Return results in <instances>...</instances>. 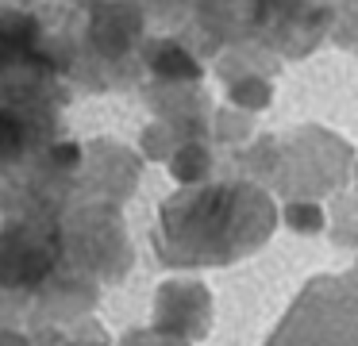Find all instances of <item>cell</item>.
I'll return each mask as SVG.
<instances>
[{
    "instance_id": "cell-2",
    "label": "cell",
    "mask_w": 358,
    "mask_h": 346,
    "mask_svg": "<svg viewBox=\"0 0 358 346\" xmlns=\"http://www.w3.org/2000/svg\"><path fill=\"white\" fill-rule=\"evenodd\" d=\"M355 146L316 123L255 135L239 150V177L258 181L278 200H324L355 181Z\"/></svg>"
},
{
    "instance_id": "cell-4",
    "label": "cell",
    "mask_w": 358,
    "mask_h": 346,
    "mask_svg": "<svg viewBox=\"0 0 358 346\" xmlns=\"http://www.w3.org/2000/svg\"><path fill=\"white\" fill-rule=\"evenodd\" d=\"M212 327V292L201 281H170L158 292V331L181 343L204 338Z\"/></svg>"
},
{
    "instance_id": "cell-12",
    "label": "cell",
    "mask_w": 358,
    "mask_h": 346,
    "mask_svg": "<svg viewBox=\"0 0 358 346\" xmlns=\"http://www.w3.org/2000/svg\"><path fill=\"white\" fill-rule=\"evenodd\" d=\"M350 54H358V43H355V50H350Z\"/></svg>"
},
{
    "instance_id": "cell-7",
    "label": "cell",
    "mask_w": 358,
    "mask_h": 346,
    "mask_svg": "<svg viewBox=\"0 0 358 346\" xmlns=\"http://www.w3.org/2000/svg\"><path fill=\"white\" fill-rule=\"evenodd\" d=\"M227 104L243 108V112H266L273 104V73L266 69H250L239 73L235 81H227Z\"/></svg>"
},
{
    "instance_id": "cell-10",
    "label": "cell",
    "mask_w": 358,
    "mask_h": 346,
    "mask_svg": "<svg viewBox=\"0 0 358 346\" xmlns=\"http://www.w3.org/2000/svg\"><path fill=\"white\" fill-rule=\"evenodd\" d=\"M327 38H331L335 46H343V50H355V43H358V0H339V4H331V31H327Z\"/></svg>"
},
{
    "instance_id": "cell-3",
    "label": "cell",
    "mask_w": 358,
    "mask_h": 346,
    "mask_svg": "<svg viewBox=\"0 0 358 346\" xmlns=\"http://www.w3.org/2000/svg\"><path fill=\"white\" fill-rule=\"evenodd\" d=\"M262 346H358V269L312 277Z\"/></svg>"
},
{
    "instance_id": "cell-1",
    "label": "cell",
    "mask_w": 358,
    "mask_h": 346,
    "mask_svg": "<svg viewBox=\"0 0 358 346\" xmlns=\"http://www.w3.org/2000/svg\"><path fill=\"white\" fill-rule=\"evenodd\" d=\"M281 204L250 177H212L181 185L162 212L166 254L173 266H235L273 238Z\"/></svg>"
},
{
    "instance_id": "cell-9",
    "label": "cell",
    "mask_w": 358,
    "mask_h": 346,
    "mask_svg": "<svg viewBox=\"0 0 358 346\" xmlns=\"http://www.w3.org/2000/svg\"><path fill=\"white\" fill-rule=\"evenodd\" d=\"M281 223H285V231H293L301 238L324 235L331 227L324 200H281Z\"/></svg>"
},
{
    "instance_id": "cell-5",
    "label": "cell",
    "mask_w": 358,
    "mask_h": 346,
    "mask_svg": "<svg viewBox=\"0 0 358 346\" xmlns=\"http://www.w3.org/2000/svg\"><path fill=\"white\" fill-rule=\"evenodd\" d=\"M147 69L166 85H201L204 81V62L193 46L178 38H158L147 46Z\"/></svg>"
},
{
    "instance_id": "cell-8",
    "label": "cell",
    "mask_w": 358,
    "mask_h": 346,
    "mask_svg": "<svg viewBox=\"0 0 358 346\" xmlns=\"http://www.w3.org/2000/svg\"><path fill=\"white\" fill-rule=\"evenodd\" d=\"M250 138H255V112H243L235 104H224L212 112V143L243 150Z\"/></svg>"
},
{
    "instance_id": "cell-6",
    "label": "cell",
    "mask_w": 358,
    "mask_h": 346,
    "mask_svg": "<svg viewBox=\"0 0 358 346\" xmlns=\"http://www.w3.org/2000/svg\"><path fill=\"white\" fill-rule=\"evenodd\" d=\"M170 173L178 185H204L216 177V154H212V138H185L178 143L170 158Z\"/></svg>"
},
{
    "instance_id": "cell-11",
    "label": "cell",
    "mask_w": 358,
    "mask_h": 346,
    "mask_svg": "<svg viewBox=\"0 0 358 346\" xmlns=\"http://www.w3.org/2000/svg\"><path fill=\"white\" fill-rule=\"evenodd\" d=\"M355 204H358V166H355Z\"/></svg>"
}]
</instances>
